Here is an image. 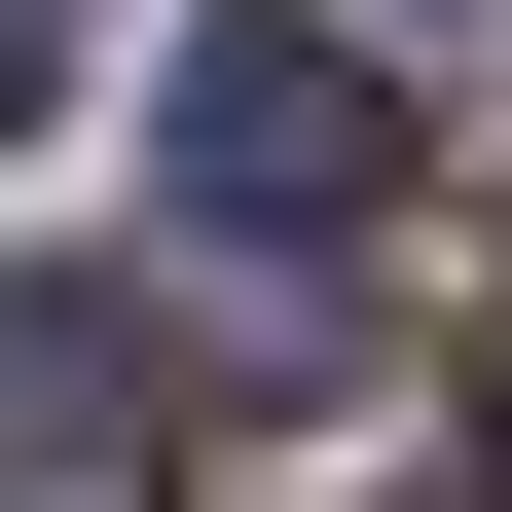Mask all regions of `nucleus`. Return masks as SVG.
<instances>
[{"mask_svg":"<svg viewBox=\"0 0 512 512\" xmlns=\"http://www.w3.org/2000/svg\"><path fill=\"white\" fill-rule=\"evenodd\" d=\"M147 147H183V256H220V330H293V366H330L366 220H403V74H366V37H293V0H220V37L147 74Z\"/></svg>","mask_w":512,"mask_h":512,"instance_id":"f257e3e1","label":"nucleus"},{"mask_svg":"<svg viewBox=\"0 0 512 512\" xmlns=\"http://www.w3.org/2000/svg\"><path fill=\"white\" fill-rule=\"evenodd\" d=\"M183 476V330L74 293V256H0V512H147Z\"/></svg>","mask_w":512,"mask_h":512,"instance_id":"f03ea898","label":"nucleus"},{"mask_svg":"<svg viewBox=\"0 0 512 512\" xmlns=\"http://www.w3.org/2000/svg\"><path fill=\"white\" fill-rule=\"evenodd\" d=\"M74 37H110V0H0V147H37V110H74Z\"/></svg>","mask_w":512,"mask_h":512,"instance_id":"7ed1b4c3","label":"nucleus"}]
</instances>
